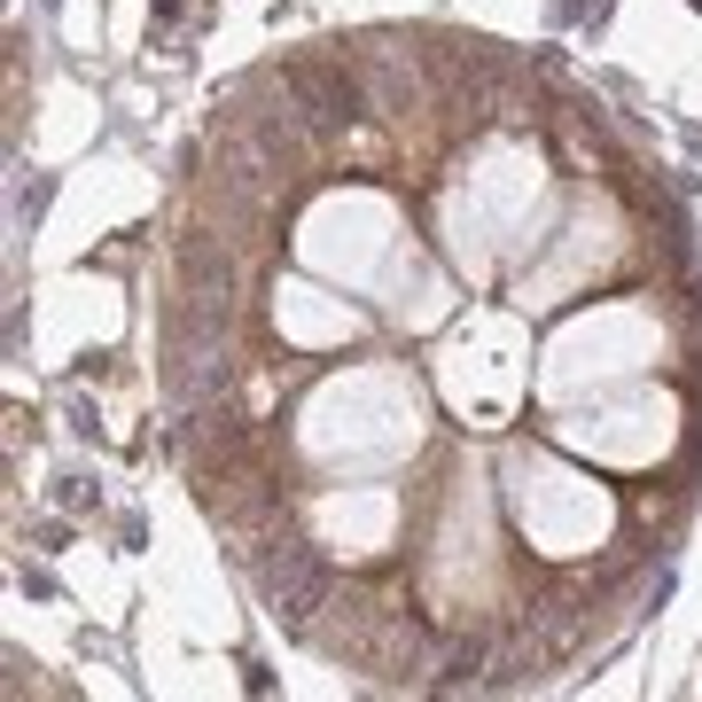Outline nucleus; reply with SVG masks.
<instances>
[{
  "label": "nucleus",
  "instance_id": "f257e3e1",
  "mask_svg": "<svg viewBox=\"0 0 702 702\" xmlns=\"http://www.w3.org/2000/svg\"><path fill=\"white\" fill-rule=\"evenodd\" d=\"M156 391L289 648L383 694L562 687L702 515L687 180L555 47L297 40L180 156Z\"/></svg>",
  "mask_w": 702,
  "mask_h": 702
}]
</instances>
